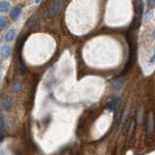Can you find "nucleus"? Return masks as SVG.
Segmentation results:
<instances>
[{"instance_id": "16", "label": "nucleus", "mask_w": 155, "mask_h": 155, "mask_svg": "<svg viewBox=\"0 0 155 155\" xmlns=\"http://www.w3.org/2000/svg\"><path fill=\"white\" fill-rule=\"evenodd\" d=\"M42 0H36V3H40Z\"/></svg>"}, {"instance_id": "12", "label": "nucleus", "mask_w": 155, "mask_h": 155, "mask_svg": "<svg viewBox=\"0 0 155 155\" xmlns=\"http://www.w3.org/2000/svg\"><path fill=\"white\" fill-rule=\"evenodd\" d=\"M7 25H8V21L5 17H0V32H1L3 29L6 28Z\"/></svg>"}, {"instance_id": "8", "label": "nucleus", "mask_w": 155, "mask_h": 155, "mask_svg": "<svg viewBox=\"0 0 155 155\" xmlns=\"http://www.w3.org/2000/svg\"><path fill=\"white\" fill-rule=\"evenodd\" d=\"M12 53V48L10 46H3L1 50H0V54H1L2 58H8Z\"/></svg>"}, {"instance_id": "18", "label": "nucleus", "mask_w": 155, "mask_h": 155, "mask_svg": "<svg viewBox=\"0 0 155 155\" xmlns=\"http://www.w3.org/2000/svg\"><path fill=\"white\" fill-rule=\"evenodd\" d=\"M0 85H1V84H0Z\"/></svg>"}, {"instance_id": "1", "label": "nucleus", "mask_w": 155, "mask_h": 155, "mask_svg": "<svg viewBox=\"0 0 155 155\" xmlns=\"http://www.w3.org/2000/svg\"><path fill=\"white\" fill-rule=\"evenodd\" d=\"M64 6V0H53L47 11V15L49 17H55L62 11Z\"/></svg>"}, {"instance_id": "15", "label": "nucleus", "mask_w": 155, "mask_h": 155, "mask_svg": "<svg viewBox=\"0 0 155 155\" xmlns=\"http://www.w3.org/2000/svg\"><path fill=\"white\" fill-rule=\"evenodd\" d=\"M150 62H151V63H153V62H154V55H152L151 58H150Z\"/></svg>"}, {"instance_id": "4", "label": "nucleus", "mask_w": 155, "mask_h": 155, "mask_svg": "<svg viewBox=\"0 0 155 155\" xmlns=\"http://www.w3.org/2000/svg\"><path fill=\"white\" fill-rule=\"evenodd\" d=\"M124 80H125V77H124V75H122V76L118 77L117 79H115L114 81H111V89H113V90H119L120 88L122 87Z\"/></svg>"}, {"instance_id": "14", "label": "nucleus", "mask_w": 155, "mask_h": 155, "mask_svg": "<svg viewBox=\"0 0 155 155\" xmlns=\"http://www.w3.org/2000/svg\"><path fill=\"white\" fill-rule=\"evenodd\" d=\"M154 4H155L154 0H147V6H148V8H150V9L154 8Z\"/></svg>"}, {"instance_id": "13", "label": "nucleus", "mask_w": 155, "mask_h": 155, "mask_svg": "<svg viewBox=\"0 0 155 155\" xmlns=\"http://www.w3.org/2000/svg\"><path fill=\"white\" fill-rule=\"evenodd\" d=\"M10 7V3L7 1L0 2V12H6Z\"/></svg>"}, {"instance_id": "2", "label": "nucleus", "mask_w": 155, "mask_h": 155, "mask_svg": "<svg viewBox=\"0 0 155 155\" xmlns=\"http://www.w3.org/2000/svg\"><path fill=\"white\" fill-rule=\"evenodd\" d=\"M146 134L147 138H151L154 134V114L152 111H150L147 115V120H146Z\"/></svg>"}, {"instance_id": "7", "label": "nucleus", "mask_w": 155, "mask_h": 155, "mask_svg": "<svg viewBox=\"0 0 155 155\" xmlns=\"http://www.w3.org/2000/svg\"><path fill=\"white\" fill-rule=\"evenodd\" d=\"M136 18H141V15H143L144 11V3L141 0H138L136 3Z\"/></svg>"}, {"instance_id": "3", "label": "nucleus", "mask_w": 155, "mask_h": 155, "mask_svg": "<svg viewBox=\"0 0 155 155\" xmlns=\"http://www.w3.org/2000/svg\"><path fill=\"white\" fill-rule=\"evenodd\" d=\"M13 98L10 95H4L1 100V109L4 111H10L13 108Z\"/></svg>"}, {"instance_id": "10", "label": "nucleus", "mask_w": 155, "mask_h": 155, "mask_svg": "<svg viewBox=\"0 0 155 155\" xmlns=\"http://www.w3.org/2000/svg\"><path fill=\"white\" fill-rule=\"evenodd\" d=\"M23 83H21L20 81H16L14 84H13V87H12V89H13V92L14 93H19L21 89H23Z\"/></svg>"}, {"instance_id": "17", "label": "nucleus", "mask_w": 155, "mask_h": 155, "mask_svg": "<svg viewBox=\"0 0 155 155\" xmlns=\"http://www.w3.org/2000/svg\"><path fill=\"white\" fill-rule=\"evenodd\" d=\"M0 67H1V65H0Z\"/></svg>"}, {"instance_id": "6", "label": "nucleus", "mask_w": 155, "mask_h": 155, "mask_svg": "<svg viewBox=\"0 0 155 155\" xmlns=\"http://www.w3.org/2000/svg\"><path fill=\"white\" fill-rule=\"evenodd\" d=\"M5 132H6L5 120H4V115L2 114V111L0 110V141H1L4 139V137H5Z\"/></svg>"}, {"instance_id": "5", "label": "nucleus", "mask_w": 155, "mask_h": 155, "mask_svg": "<svg viewBox=\"0 0 155 155\" xmlns=\"http://www.w3.org/2000/svg\"><path fill=\"white\" fill-rule=\"evenodd\" d=\"M120 104V96H115V98L114 100H111L109 104L107 106V109L111 111H115V110L117 109V107Z\"/></svg>"}, {"instance_id": "9", "label": "nucleus", "mask_w": 155, "mask_h": 155, "mask_svg": "<svg viewBox=\"0 0 155 155\" xmlns=\"http://www.w3.org/2000/svg\"><path fill=\"white\" fill-rule=\"evenodd\" d=\"M20 13H21V8L20 6H17V7H15L14 9L11 11L10 16H11V18L13 20H17L20 17Z\"/></svg>"}, {"instance_id": "11", "label": "nucleus", "mask_w": 155, "mask_h": 155, "mask_svg": "<svg viewBox=\"0 0 155 155\" xmlns=\"http://www.w3.org/2000/svg\"><path fill=\"white\" fill-rule=\"evenodd\" d=\"M15 35H16V30L15 29H10L9 31L6 33V35H5V41L6 42L12 41L13 39L15 38Z\"/></svg>"}]
</instances>
